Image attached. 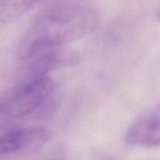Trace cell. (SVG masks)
I'll return each instance as SVG.
<instances>
[{
	"instance_id": "obj_1",
	"label": "cell",
	"mask_w": 160,
	"mask_h": 160,
	"mask_svg": "<svg viewBox=\"0 0 160 160\" xmlns=\"http://www.w3.org/2000/svg\"><path fill=\"white\" fill-rule=\"evenodd\" d=\"M100 14L82 0H64L48 6L38 14L22 36L17 48L21 60H28L47 48L60 47L95 31Z\"/></svg>"
},
{
	"instance_id": "obj_2",
	"label": "cell",
	"mask_w": 160,
	"mask_h": 160,
	"mask_svg": "<svg viewBox=\"0 0 160 160\" xmlns=\"http://www.w3.org/2000/svg\"><path fill=\"white\" fill-rule=\"evenodd\" d=\"M56 84L48 75L24 81L0 98V115L20 118L36 112L54 95Z\"/></svg>"
},
{
	"instance_id": "obj_3",
	"label": "cell",
	"mask_w": 160,
	"mask_h": 160,
	"mask_svg": "<svg viewBox=\"0 0 160 160\" xmlns=\"http://www.w3.org/2000/svg\"><path fill=\"white\" fill-rule=\"evenodd\" d=\"M27 70L28 80L48 75L52 71L72 67L81 61L79 53L70 48L60 47L47 48L30 58Z\"/></svg>"
},
{
	"instance_id": "obj_4",
	"label": "cell",
	"mask_w": 160,
	"mask_h": 160,
	"mask_svg": "<svg viewBox=\"0 0 160 160\" xmlns=\"http://www.w3.org/2000/svg\"><path fill=\"white\" fill-rule=\"evenodd\" d=\"M125 141L129 145L152 148L160 146V106L139 117L127 131Z\"/></svg>"
},
{
	"instance_id": "obj_5",
	"label": "cell",
	"mask_w": 160,
	"mask_h": 160,
	"mask_svg": "<svg viewBox=\"0 0 160 160\" xmlns=\"http://www.w3.org/2000/svg\"><path fill=\"white\" fill-rule=\"evenodd\" d=\"M48 139V132L42 128H12L0 134V154L35 150L43 145Z\"/></svg>"
},
{
	"instance_id": "obj_6",
	"label": "cell",
	"mask_w": 160,
	"mask_h": 160,
	"mask_svg": "<svg viewBox=\"0 0 160 160\" xmlns=\"http://www.w3.org/2000/svg\"><path fill=\"white\" fill-rule=\"evenodd\" d=\"M40 0H0V23H12Z\"/></svg>"
},
{
	"instance_id": "obj_7",
	"label": "cell",
	"mask_w": 160,
	"mask_h": 160,
	"mask_svg": "<svg viewBox=\"0 0 160 160\" xmlns=\"http://www.w3.org/2000/svg\"><path fill=\"white\" fill-rule=\"evenodd\" d=\"M157 17H158V19H159V20H160V9H159V10L158 11V12H157Z\"/></svg>"
}]
</instances>
